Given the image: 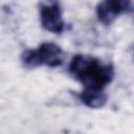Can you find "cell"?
<instances>
[{
	"label": "cell",
	"instance_id": "6da1fadb",
	"mask_svg": "<svg viewBox=\"0 0 134 134\" xmlns=\"http://www.w3.org/2000/svg\"><path fill=\"white\" fill-rule=\"evenodd\" d=\"M68 72L84 89L88 90H105L115 74L112 64L82 53L72 57L68 65Z\"/></svg>",
	"mask_w": 134,
	"mask_h": 134
},
{
	"label": "cell",
	"instance_id": "7a4b0ae2",
	"mask_svg": "<svg viewBox=\"0 0 134 134\" xmlns=\"http://www.w3.org/2000/svg\"><path fill=\"white\" fill-rule=\"evenodd\" d=\"M20 61L25 68H37L40 66L59 67L64 62V51L55 43L44 42L36 48L25 49Z\"/></svg>",
	"mask_w": 134,
	"mask_h": 134
},
{
	"label": "cell",
	"instance_id": "3957f363",
	"mask_svg": "<svg viewBox=\"0 0 134 134\" xmlns=\"http://www.w3.org/2000/svg\"><path fill=\"white\" fill-rule=\"evenodd\" d=\"M39 16L41 25L45 30L55 35L64 31L65 23L59 0H41L39 3Z\"/></svg>",
	"mask_w": 134,
	"mask_h": 134
},
{
	"label": "cell",
	"instance_id": "277c9868",
	"mask_svg": "<svg viewBox=\"0 0 134 134\" xmlns=\"http://www.w3.org/2000/svg\"><path fill=\"white\" fill-rule=\"evenodd\" d=\"M131 9V0H103L96 6V16L104 25L112 24L118 16Z\"/></svg>",
	"mask_w": 134,
	"mask_h": 134
},
{
	"label": "cell",
	"instance_id": "5b68a950",
	"mask_svg": "<svg viewBox=\"0 0 134 134\" xmlns=\"http://www.w3.org/2000/svg\"><path fill=\"white\" fill-rule=\"evenodd\" d=\"M76 97L82 104L90 109H100L106 105L107 94L105 90H88L83 89L76 94Z\"/></svg>",
	"mask_w": 134,
	"mask_h": 134
}]
</instances>
